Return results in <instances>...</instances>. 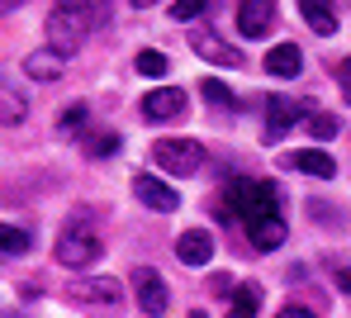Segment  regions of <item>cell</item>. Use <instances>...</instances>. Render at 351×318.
Listing matches in <instances>:
<instances>
[{
    "label": "cell",
    "instance_id": "obj_30",
    "mask_svg": "<svg viewBox=\"0 0 351 318\" xmlns=\"http://www.w3.org/2000/svg\"><path fill=\"white\" fill-rule=\"evenodd\" d=\"M128 5H138V10H147V5H157V0H128Z\"/></svg>",
    "mask_w": 351,
    "mask_h": 318
},
{
    "label": "cell",
    "instance_id": "obj_27",
    "mask_svg": "<svg viewBox=\"0 0 351 318\" xmlns=\"http://www.w3.org/2000/svg\"><path fill=\"white\" fill-rule=\"evenodd\" d=\"M337 81H342V90H347V100H351V58L337 62Z\"/></svg>",
    "mask_w": 351,
    "mask_h": 318
},
{
    "label": "cell",
    "instance_id": "obj_20",
    "mask_svg": "<svg viewBox=\"0 0 351 318\" xmlns=\"http://www.w3.org/2000/svg\"><path fill=\"white\" fill-rule=\"evenodd\" d=\"M167 66H171V58L157 53V48H143V53H138V71H143V76H167Z\"/></svg>",
    "mask_w": 351,
    "mask_h": 318
},
{
    "label": "cell",
    "instance_id": "obj_28",
    "mask_svg": "<svg viewBox=\"0 0 351 318\" xmlns=\"http://www.w3.org/2000/svg\"><path fill=\"white\" fill-rule=\"evenodd\" d=\"M337 290H342V295H351V266H342V271H337Z\"/></svg>",
    "mask_w": 351,
    "mask_h": 318
},
{
    "label": "cell",
    "instance_id": "obj_8",
    "mask_svg": "<svg viewBox=\"0 0 351 318\" xmlns=\"http://www.w3.org/2000/svg\"><path fill=\"white\" fill-rule=\"evenodd\" d=\"M133 195L147 204V209H157V214H171V209H180V195H176V186H167L162 176H133Z\"/></svg>",
    "mask_w": 351,
    "mask_h": 318
},
{
    "label": "cell",
    "instance_id": "obj_21",
    "mask_svg": "<svg viewBox=\"0 0 351 318\" xmlns=\"http://www.w3.org/2000/svg\"><path fill=\"white\" fill-rule=\"evenodd\" d=\"M86 152H90V157H114L119 133H90V138H86Z\"/></svg>",
    "mask_w": 351,
    "mask_h": 318
},
{
    "label": "cell",
    "instance_id": "obj_14",
    "mask_svg": "<svg viewBox=\"0 0 351 318\" xmlns=\"http://www.w3.org/2000/svg\"><path fill=\"white\" fill-rule=\"evenodd\" d=\"M266 71H271V76H280V81H290V76L304 71V53H299L294 43H276V48L266 53Z\"/></svg>",
    "mask_w": 351,
    "mask_h": 318
},
{
    "label": "cell",
    "instance_id": "obj_29",
    "mask_svg": "<svg viewBox=\"0 0 351 318\" xmlns=\"http://www.w3.org/2000/svg\"><path fill=\"white\" fill-rule=\"evenodd\" d=\"M14 5H24V0H0V14H10Z\"/></svg>",
    "mask_w": 351,
    "mask_h": 318
},
{
    "label": "cell",
    "instance_id": "obj_16",
    "mask_svg": "<svg viewBox=\"0 0 351 318\" xmlns=\"http://www.w3.org/2000/svg\"><path fill=\"white\" fill-rule=\"evenodd\" d=\"M280 243H285V219H280V214L252 223V247H256V252H276Z\"/></svg>",
    "mask_w": 351,
    "mask_h": 318
},
{
    "label": "cell",
    "instance_id": "obj_25",
    "mask_svg": "<svg viewBox=\"0 0 351 318\" xmlns=\"http://www.w3.org/2000/svg\"><path fill=\"white\" fill-rule=\"evenodd\" d=\"M81 124H86V105H71V110L58 119V133H76Z\"/></svg>",
    "mask_w": 351,
    "mask_h": 318
},
{
    "label": "cell",
    "instance_id": "obj_17",
    "mask_svg": "<svg viewBox=\"0 0 351 318\" xmlns=\"http://www.w3.org/2000/svg\"><path fill=\"white\" fill-rule=\"evenodd\" d=\"M24 114H29V100L14 90H0V124H24Z\"/></svg>",
    "mask_w": 351,
    "mask_h": 318
},
{
    "label": "cell",
    "instance_id": "obj_24",
    "mask_svg": "<svg viewBox=\"0 0 351 318\" xmlns=\"http://www.w3.org/2000/svg\"><path fill=\"white\" fill-rule=\"evenodd\" d=\"M199 90H204V100H209V105H233V90H228L223 81H214V76H209Z\"/></svg>",
    "mask_w": 351,
    "mask_h": 318
},
{
    "label": "cell",
    "instance_id": "obj_22",
    "mask_svg": "<svg viewBox=\"0 0 351 318\" xmlns=\"http://www.w3.org/2000/svg\"><path fill=\"white\" fill-rule=\"evenodd\" d=\"M204 10H209V0H171V19H180V24L185 19H199Z\"/></svg>",
    "mask_w": 351,
    "mask_h": 318
},
{
    "label": "cell",
    "instance_id": "obj_9",
    "mask_svg": "<svg viewBox=\"0 0 351 318\" xmlns=\"http://www.w3.org/2000/svg\"><path fill=\"white\" fill-rule=\"evenodd\" d=\"M299 100H290V95H266V143H280V133H290V124H299Z\"/></svg>",
    "mask_w": 351,
    "mask_h": 318
},
{
    "label": "cell",
    "instance_id": "obj_3",
    "mask_svg": "<svg viewBox=\"0 0 351 318\" xmlns=\"http://www.w3.org/2000/svg\"><path fill=\"white\" fill-rule=\"evenodd\" d=\"M100 238L90 233V228H81V223H71V228H62L58 247H53V256H58V266H66V271H86V266H95L100 261Z\"/></svg>",
    "mask_w": 351,
    "mask_h": 318
},
{
    "label": "cell",
    "instance_id": "obj_11",
    "mask_svg": "<svg viewBox=\"0 0 351 318\" xmlns=\"http://www.w3.org/2000/svg\"><path fill=\"white\" fill-rule=\"evenodd\" d=\"M290 171H304V176H318V181H332L337 176V162L323 152V147H304V152H290L285 157Z\"/></svg>",
    "mask_w": 351,
    "mask_h": 318
},
{
    "label": "cell",
    "instance_id": "obj_23",
    "mask_svg": "<svg viewBox=\"0 0 351 318\" xmlns=\"http://www.w3.org/2000/svg\"><path fill=\"white\" fill-rule=\"evenodd\" d=\"M308 128H313V138H318V143H328V138H337V133H342V124H337L332 114H313Z\"/></svg>",
    "mask_w": 351,
    "mask_h": 318
},
{
    "label": "cell",
    "instance_id": "obj_10",
    "mask_svg": "<svg viewBox=\"0 0 351 318\" xmlns=\"http://www.w3.org/2000/svg\"><path fill=\"white\" fill-rule=\"evenodd\" d=\"M176 256H180L185 266H209V261H214V238H209L204 228H185V233L176 238Z\"/></svg>",
    "mask_w": 351,
    "mask_h": 318
},
{
    "label": "cell",
    "instance_id": "obj_13",
    "mask_svg": "<svg viewBox=\"0 0 351 318\" xmlns=\"http://www.w3.org/2000/svg\"><path fill=\"white\" fill-rule=\"evenodd\" d=\"M299 14L308 19V29H313L318 38L337 34V10H332V0H299Z\"/></svg>",
    "mask_w": 351,
    "mask_h": 318
},
{
    "label": "cell",
    "instance_id": "obj_2",
    "mask_svg": "<svg viewBox=\"0 0 351 318\" xmlns=\"http://www.w3.org/2000/svg\"><path fill=\"white\" fill-rule=\"evenodd\" d=\"M152 162L167 176H199L204 171V147L195 138H157L152 143Z\"/></svg>",
    "mask_w": 351,
    "mask_h": 318
},
{
    "label": "cell",
    "instance_id": "obj_26",
    "mask_svg": "<svg viewBox=\"0 0 351 318\" xmlns=\"http://www.w3.org/2000/svg\"><path fill=\"white\" fill-rule=\"evenodd\" d=\"M276 318H318V314H313V309H304V304H285Z\"/></svg>",
    "mask_w": 351,
    "mask_h": 318
},
{
    "label": "cell",
    "instance_id": "obj_12",
    "mask_svg": "<svg viewBox=\"0 0 351 318\" xmlns=\"http://www.w3.org/2000/svg\"><path fill=\"white\" fill-rule=\"evenodd\" d=\"M71 295L86 299V304H119L123 299V285H119L114 276H95V280H81Z\"/></svg>",
    "mask_w": 351,
    "mask_h": 318
},
{
    "label": "cell",
    "instance_id": "obj_19",
    "mask_svg": "<svg viewBox=\"0 0 351 318\" xmlns=\"http://www.w3.org/2000/svg\"><path fill=\"white\" fill-rule=\"evenodd\" d=\"M256 304H261V295H256L252 285H237V290H233V309H228V318H256Z\"/></svg>",
    "mask_w": 351,
    "mask_h": 318
},
{
    "label": "cell",
    "instance_id": "obj_6",
    "mask_svg": "<svg viewBox=\"0 0 351 318\" xmlns=\"http://www.w3.org/2000/svg\"><path fill=\"white\" fill-rule=\"evenodd\" d=\"M276 29V0H242L237 5V34L242 38H266Z\"/></svg>",
    "mask_w": 351,
    "mask_h": 318
},
{
    "label": "cell",
    "instance_id": "obj_15",
    "mask_svg": "<svg viewBox=\"0 0 351 318\" xmlns=\"http://www.w3.org/2000/svg\"><path fill=\"white\" fill-rule=\"evenodd\" d=\"M62 66H66V62H62L53 48H38V53L24 58V76H29V81H58Z\"/></svg>",
    "mask_w": 351,
    "mask_h": 318
},
{
    "label": "cell",
    "instance_id": "obj_4",
    "mask_svg": "<svg viewBox=\"0 0 351 318\" xmlns=\"http://www.w3.org/2000/svg\"><path fill=\"white\" fill-rule=\"evenodd\" d=\"M133 295H138V309L152 314V318H162L171 309V290H167L162 271H152V266H138L133 271Z\"/></svg>",
    "mask_w": 351,
    "mask_h": 318
},
{
    "label": "cell",
    "instance_id": "obj_18",
    "mask_svg": "<svg viewBox=\"0 0 351 318\" xmlns=\"http://www.w3.org/2000/svg\"><path fill=\"white\" fill-rule=\"evenodd\" d=\"M29 243H34V238H29L24 228H14V223H0V252H5V256L29 252Z\"/></svg>",
    "mask_w": 351,
    "mask_h": 318
},
{
    "label": "cell",
    "instance_id": "obj_5",
    "mask_svg": "<svg viewBox=\"0 0 351 318\" xmlns=\"http://www.w3.org/2000/svg\"><path fill=\"white\" fill-rule=\"evenodd\" d=\"M176 114H185V90L180 86H157L143 95V119L147 124H167Z\"/></svg>",
    "mask_w": 351,
    "mask_h": 318
},
{
    "label": "cell",
    "instance_id": "obj_7",
    "mask_svg": "<svg viewBox=\"0 0 351 318\" xmlns=\"http://www.w3.org/2000/svg\"><path fill=\"white\" fill-rule=\"evenodd\" d=\"M190 48H195V58H204V62H214V66H242V53H237L228 38H219L214 29H195L190 34Z\"/></svg>",
    "mask_w": 351,
    "mask_h": 318
},
{
    "label": "cell",
    "instance_id": "obj_1",
    "mask_svg": "<svg viewBox=\"0 0 351 318\" xmlns=\"http://www.w3.org/2000/svg\"><path fill=\"white\" fill-rule=\"evenodd\" d=\"M223 199H228L233 219H242L247 228L261 223V219H271V214H280V195H276L271 181H247V176H237Z\"/></svg>",
    "mask_w": 351,
    "mask_h": 318
}]
</instances>
